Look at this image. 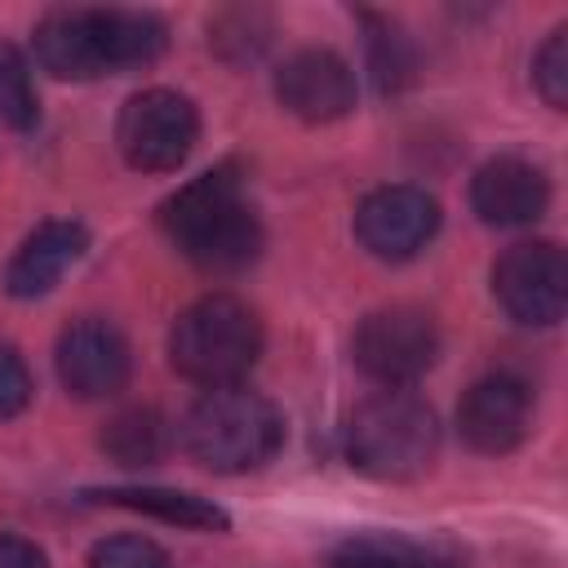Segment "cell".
Returning <instances> with one entry per match:
<instances>
[{"mask_svg":"<svg viewBox=\"0 0 568 568\" xmlns=\"http://www.w3.org/2000/svg\"><path fill=\"white\" fill-rule=\"evenodd\" d=\"M164 53V22L138 9H53L36 27V62L58 80H98Z\"/></svg>","mask_w":568,"mask_h":568,"instance_id":"cell-1","label":"cell"},{"mask_svg":"<svg viewBox=\"0 0 568 568\" xmlns=\"http://www.w3.org/2000/svg\"><path fill=\"white\" fill-rule=\"evenodd\" d=\"M160 222L169 240L213 275L244 271L262 248V226L253 204L244 200V186L231 164L209 169L191 178L182 191H173L160 209Z\"/></svg>","mask_w":568,"mask_h":568,"instance_id":"cell-2","label":"cell"},{"mask_svg":"<svg viewBox=\"0 0 568 568\" xmlns=\"http://www.w3.org/2000/svg\"><path fill=\"white\" fill-rule=\"evenodd\" d=\"M178 439L191 453V462L217 475H240V470L266 466L280 453L284 417L266 395L248 390L244 382L213 386L186 408Z\"/></svg>","mask_w":568,"mask_h":568,"instance_id":"cell-3","label":"cell"},{"mask_svg":"<svg viewBox=\"0 0 568 568\" xmlns=\"http://www.w3.org/2000/svg\"><path fill=\"white\" fill-rule=\"evenodd\" d=\"M262 355V324L253 306H244L231 293H209L195 306H186L169 333V359L173 368L213 390L235 386L248 377V368Z\"/></svg>","mask_w":568,"mask_h":568,"instance_id":"cell-4","label":"cell"},{"mask_svg":"<svg viewBox=\"0 0 568 568\" xmlns=\"http://www.w3.org/2000/svg\"><path fill=\"white\" fill-rule=\"evenodd\" d=\"M439 448L435 413L413 390H377L368 395L346 426L351 466L373 479H417L430 470Z\"/></svg>","mask_w":568,"mask_h":568,"instance_id":"cell-5","label":"cell"},{"mask_svg":"<svg viewBox=\"0 0 568 568\" xmlns=\"http://www.w3.org/2000/svg\"><path fill=\"white\" fill-rule=\"evenodd\" d=\"M355 364L386 390H408L439 355L435 320L417 306H386L355 328Z\"/></svg>","mask_w":568,"mask_h":568,"instance_id":"cell-6","label":"cell"},{"mask_svg":"<svg viewBox=\"0 0 568 568\" xmlns=\"http://www.w3.org/2000/svg\"><path fill=\"white\" fill-rule=\"evenodd\" d=\"M195 138H200V115H195L191 98H182L173 89L133 93L120 111V124H115V142H120L124 160L133 169H146V173L178 169L191 155Z\"/></svg>","mask_w":568,"mask_h":568,"instance_id":"cell-7","label":"cell"},{"mask_svg":"<svg viewBox=\"0 0 568 568\" xmlns=\"http://www.w3.org/2000/svg\"><path fill=\"white\" fill-rule=\"evenodd\" d=\"M493 293L510 320L550 328L568 306V257L555 240L510 244L493 266Z\"/></svg>","mask_w":568,"mask_h":568,"instance_id":"cell-8","label":"cell"},{"mask_svg":"<svg viewBox=\"0 0 568 568\" xmlns=\"http://www.w3.org/2000/svg\"><path fill=\"white\" fill-rule=\"evenodd\" d=\"M439 231V204L422 186H377L355 209L359 244L382 262H404L430 244Z\"/></svg>","mask_w":568,"mask_h":568,"instance_id":"cell-9","label":"cell"},{"mask_svg":"<svg viewBox=\"0 0 568 568\" xmlns=\"http://www.w3.org/2000/svg\"><path fill=\"white\" fill-rule=\"evenodd\" d=\"M457 430L475 453H510L532 430V390L515 373L479 377L457 404Z\"/></svg>","mask_w":568,"mask_h":568,"instance_id":"cell-10","label":"cell"},{"mask_svg":"<svg viewBox=\"0 0 568 568\" xmlns=\"http://www.w3.org/2000/svg\"><path fill=\"white\" fill-rule=\"evenodd\" d=\"M58 377L75 399H106L129 382V342L106 320H75L58 337Z\"/></svg>","mask_w":568,"mask_h":568,"instance_id":"cell-11","label":"cell"},{"mask_svg":"<svg viewBox=\"0 0 568 568\" xmlns=\"http://www.w3.org/2000/svg\"><path fill=\"white\" fill-rule=\"evenodd\" d=\"M275 98L297 120L328 124L355 106V71L333 49H302L280 67Z\"/></svg>","mask_w":568,"mask_h":568,"instance_id":"cell-12","label":"cell"},{"mask_svg":"<svg viewBox=\"0 0 568 568\" xmlns=\"http://www.w3.org/2000/svg\"><path fill=\"white\" fill-rule=\"evenodd\" d=\"M550 204V182L532 160L519 155H497L479 164L470 182V209L488 226H528L546 213Z\"/></svg>","mask_w":568,"mask_h":568,"instance_id":"cell-13","label":"cell"},{"mask_svg":"<svg viewBox=\"0 0 568 568\" xmlns=\"http://www.w3.org/2000/svg\"><path fill=\"white\" fill-rule=\"evenodd\" d=\"M84 248H89V231H84L80 222H71V217L40 222V226L22 240V248L13 253L9 271H4V288H9L13 297H22V302L44 297V293L80 262Z\"/></svg>","mask_w":568,"mask_h":568,"instance_id":"cell-14","label":"cell"},{"mask_svg":"<svg viewBox=\"0 0 568 568\" xmlns=\"http://www.w3.org/2000/svg\"><path fill=\"white\" fill-rule=\"evenodd\" d=\"M333 568H466L453 541H426L404 532H359L333 550Z\"/></svg>","mask_w":568,"mask_h":568,"instance_id":"cell-15","label":"cell"},{"mask_svg":"<svg viewBox=\"0 0 568 568\" xmlns=\"http://www.w3.org/2000/svg\"><path fill=\"white\" fill-rule=\"evenodd\" d=\"M111 506H129V510H146L164 524H182V528H226V515L195 497V493H178V488H102L93 493Z\"/></svg>","mask_w":568,"mask_h":568,"instance_id":"cell-16","label":"cell"},{"mask_svg":"<svg viewBox=\"0 0 568 568\" xmlns=\"http://www.w3.org/2000/svg\"><path fill=\"white\" fill-rule=\"evenodd\" d=\"M169 448V426L155 408H124L102 426V453L120 466H151Z\"/></svg>","mask_w":568,"mask_h":568,"instance_id":"cell-17","label":"cell"},{"mask_svg":"<svg viewBox=\"0 0 568 568\" xmlns=\"http://www.w3.org/2000/svg\"><path fill=\"white\" fill-rule=\"evenodd\" d=\"M40 102H36V84L27 71V58L13 44H0V120L13 129L36 124Z\"/></svg>","mask_w":568,"mask_h":568,"instance_id":"cell-18","label":"cell"},{"mask_svg":"<svg viewBox=\"0 0 568 568\" xmlns=\"http://www.w3.org/2000/svg\"><path fill=\"white\" fill-rule=\"evenodd\" d=\"M89 568H169V555L138 532H120V537H102L89 550Z\"/></svg>","mask_w":568,"mask_h":568,"instance_id":"cell-19","label":"cell"},{"mask_svg":"<svg viewBox=\"0 0 568 568\" xmlns=\"http://www.w3.org/2000/svg\"><path fill=\"white\" fill-rule=\"evenodd\" d=\"M532 80H537V93L546 98V106L564 111V102H568V27L550 31V40L541 44V53L532 62Z\"/></svg>","mask_w":568,"mask_h":568,"instance_id":"cell-20","label":"cell"},{"mask_svg":"<svg viewBox=\"0 0 568 568\" xmlns=\"http://www.w3.org/2000/svg\"><path fill=\"white\" fill-rule=\"evenodd\" d=\"M31 399V373L13 346H0V417L22 413Z\"/></svg>","mask_w":568,"mask_h":568,"instance_id":"cell-21","label":"cell"},{"mask_svg":"<svg viewBox=\"0 0 568 568\" xmlns=\"http://www.w3.org/2000/svg\"><path fill=\"white\" fill-rule=\"evenodd\" d=\"M0 568H49V559H44V550L36 541L4 532L0 537Z\"/></svg>","mask_w":568,"mask_h":568,"instance_id":"cell-22","label":"cell"}]
</instances>
